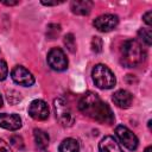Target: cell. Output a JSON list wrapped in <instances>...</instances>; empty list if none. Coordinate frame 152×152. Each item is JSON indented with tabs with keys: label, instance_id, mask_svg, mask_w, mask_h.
<instances>
[{
	"label": "cell",
	"instance_id": "6da1fadb",
	"mask_svg": "<svg viewBox=\"0 0 152 152\" xmlns=\"http://www.w3.org/2000/svg\"><path fill=\"white\" fill-rule=\"evenodd\" d=\"M78 109L86 116L95 120L99 124L112 125L115 119L110 107L94 91H87L80 99Z\"/></svg>",
	"mask_w": 152,
	"mask_h": 152
},
{
	"label": "cell",
	"instance_id": "7a4b0ae2",
	"mask_svg": "<svg viewBox=\"0 0 152 152\" xmlns=\"http://www.w3.org/2000/svg\"><path fill=\"white\" fill-rule=\"evenodd\" d=\"M145 52L135 39H127L120 48V63L126 68H134L144 59Z\"/></svg>",
	"mask_w": 152,
	"mask_h": 152
},
{
	"label": "cell",
	"instance_id": "3957f363",
	"mask_svg": "<svg viewBox=\"0 0 152 152\" xmlns=\"http://www.w3.org/2000/svg\"><path fill=\"white\" fill-rule=\"evenodd\" d=\"M91 78L95 86L100 89H112L116 83L114 74L104 64H96L93 68Z\"/></svg>",
	"mask_w": 152,
	"mask_h": 152
},
{
	"label": "cell",
	"instance_id": "277c9868",
	"mask_svg": "<svg viewBox=\"0 0 152 152\" xmlns=\"http://www.w3.org/2000/svg\"><path fill=\"white\" fill-rule=\"evenodd\" d=\"M53 109H55V115L57 121L63 126V127H71L75 122L74 114L68 106L66 101L58 97L53 100Z\"/></svg>",
	"mask_w": 152,
	"mask_h": 152
},
{
	"label": "cell",
	"instance_id": "5b68a950",
	"mask_svg": "<svg viewBox=\"0 0 152 152\" xmlns=\"http://www.w3.org/2000/svg\"><path fill=\"white\" fill-rule=\"evenodd\" d=\"M115 134L118 137V139L120 140V142L128 150L134 151L138 147L139 140L137 138V135L126 126L124 125H119L115 127Z\"/></svg>",
	"mask_w": 152,
	"mask_h": 152
},
{
	"label": "cell",
	"instance_id": "8992f818",
	"mask_svg": "<svg viewBox=\"0 0 152 152\" xmlns=\"http://www.w3.org/2000/svg\"><path fill=\"white\" fill-rule=\"evenodd\" d=\"M48 64L56 71H64L68 68V58L59 48H53L48 53Z\"/></svg>",
	"mask_w": 152,
	"mask_h": 152
},
{
	"label": "cell",
	"instance_id": "52a82bcc",
	"mask_svg": "<svg viewBox=\"0 0 152 152\" xmlns=\"http://www.w3.org/2000/svg\"><path fill=\"white\" fill-rule=\"evenodd\" d=\"M11 77L14 83L24 87H31L34 83L33 75L23 65H15L11 71Z\"/></svg>",
	"mask_w": 152,
	"mask_h": 152
},
{
	"label": "cell",
	"instance_id": "ba28073f",
	"mask_svg": "<svg viewBox=\"0 0 152 152\" xmlns=\"http://www.w3.org/2000/svg\"><path fill=\"white\" fill-rule=\"evenodd\" d=\"M119 24V18L115 14H102L94 19L93 25L100 32H109L113 31Z\"/></svg>",
	"mask_w": 152,
	"mask_h": 152
},
{
	"label": "cell",
	"instance_id": "9c48e42d",
	"mask_svg": "<svg viewBox=\"0 0 152 152\" xmlns=\"http://www.w3.org/2000/svg\"><path fill=\"white\" fill-rule=\"evenodd\" d=\"M28 114L34 120L44 121L49 118V107L43 100H33L28 106Z\"/></svg>",
	"mask_w": 152,
	"mask_h": 152
},
{
	"label": "cell",
	"instance_id": "30bf717a",
	"mask_svg": "<svg viewBox=\"0 0 152 152\" xmlns=\"http://www.w3.org/2000/svg\"><path fill=\"white\" fill-rule=\"evenodd\" d=\"M0 127L8 131H17L21 127V119L18 114H0Z\"/></svg>",
	"mask_w": 152,
	"mask_h": 152
},
{
	"label": "cell",
	"instance_id": "8fae6325",
	"mask_svg": "<svg viewBox=\"0 0 152 152\" xmlns=\"http://www.w3.org/2000/svg\"><path fill=\"white\" fill-rule=\"evenodd\" d=\"M112 99H113V102L119 108H122V109L129 108L131 104H132V102H133V95L128 90H125V89L116 90L113 94V97Z\"/></svg>",
	"mask_w": 152,
	"mask_h": 152
},
{
	"label": "cell",
	"instance_id": "7c38bea8",
	"mask_svg": "<svg viewBox=\"0 0 152 152\" xmlns=\"http://www.w3.org/2000/svg\"><path fill=\"white\" fill-rule=\"evenodd\" d=\"M99 150L100 152H124L120 144L112 135H107L101 139L99 142Z\"/></svg>",
	"mask_w": 152,
	"mask_h": 152
},
{
	"label": "cell",
	"instance_id": "4fadbf2b",
	"mask_svg": "<svg viewBox=\"0 0 152 152\" xmlns=\"http://www.w3.org/2000/svg\"><path fill=\"white\" fill-rule=\"evenodd\" d=\"M93 6H94L93 1H89V0H75V1H71L70 4L71 12L78 15H88L91 12Z\"/></svg>",
	"mask_w": 152,
	"mask_h": 152
},
{
	"label": "cell",
	"instance_id": "5bb4252c",
	"mask_svg": "<svg viewBox=\"0 0 152 152\" xmlns=\"http://www.w3.org/2000/svg\"><path fill=\"white\" fill-rule=\"evenodd\" d=\"M33 138H34V142L39 150H45L49 146V141H50L49 134L46 132H44L43 129L36 128L33 131Z\"/></svg>",
	"mask_w": 152,
	"mask_h": 152
},
{
	"label": "cell",
	"instance_id": "9a60e30c",
	"mask_svg": "<svg viewBox=\"0 0 152 152\" xmlns=\"http://www.w3.org/2000/svg\"><path fill=\"white\" fill-rule=\"evenodd\" d=\"M58 151L59 152H80V144L74 138H66L61 142Z\"/></svg>",
	"mask_w": 152,
	"mask_h": 152
},
{
	"label": "cell",
	"instance_id": "2e32d148",
	"mask_svg": "<svg viewBox=\"0 0 152 152\" xmlns=\"http://www.w3.org/2000/svg\"><path fill=\"white\" fill-rule=\"evenodd\" d=\"M138 36L147 46L151 45V43H152V33H151L150 28H140L138 31Z\"/></svg>",
	"mask_w": 152,
	"mask_h": 152
},
{
	"label": "cell",
	"instance_id": "e0dca14e",
	"mask_svg": "<svg viewBox=\"0 0 152 152\" xmlns=\"http://www.w3.org/2000/svg\"><path fill=\"white\" fill-rule=\"evenodd\" d=\"M63 42H64V45L66 46V49H68L70 52L74 53V52L76 51V40H75V37H74L72 33L65 34Z\"/></svg>",
	"mask_w": 152,
	"mask_h": 152
},
{
	"label": "cell",
	"instance_id": "ac0fdd59",
	"mask_svg": "<svg viewBox=\"0 0 152 152\" xmlns=\"http://www.w3.org/2000/svg\"><path fill=\"white\" fill-rule=\"evenodd\" d=\"M59 33H61V25H58V24H50V25H48L46 36H48L49 39L57 38Z\"/></svg>",
	"mask_w": 152,
	"mask_h": 152
},
{
	"label": "cell",
	"instance_id": "d6986e66",
	"mask_svg": "<svg viewBox=\"0 0 152 152\" xmlns=\"http://www.w3.org/2000/svg\"><path fill=\"white\" fill-rule=\"evenodd\" d=\"M102 46H103V42L100 37H93L91 39V50L95 52V53H99L102 51Z\"/></svg>",
	"mask_w": 152,
	"mask_h": 152
},
{
	"label": "cell",
	"instance_id": "ffe728a7",
	"mask_svg": "<svg viewBox=\"0 0 152 152\" xmlns=\"http://www.w3.org/2000/svg\"><path fill=\"white\" fill-rule=\"evenodd\" d=\"M10 141L15 148H18V150H23L24 148V140H23V138L20 135H12L10 138Z\"/></svg>",
	"mask_w": 152,
	"mask_h": 152
},
{
	"label": "cell",
	"instance_id": "44dd1931",
	"mask_svg": "<svg viewBox=\"0 0 152 152\" xmlns=\"http://www.w3.org/2000/svg\"><path fill=\"white\" fill-rule=\"evenodd\" d=\"M8 75V66L5 61L0 59V81H4Z\"/></svg>",
	"mask_w": 152,
	"mask_h": 152
},
{
	"label": "cell",
	"instance_id": "7402d4cb",
	"mask_svg": "<svg viewBox=\"0 0 152 152\" xmlns=\"http://www.w3.org/2000/svg\"><path fill=\"white\" fill-rule=\"evenodd\" d=\"M0 152H12V150L10 148V145L2 139H0Z\"/></svg>",
	"mask_w": 152,
	"mask_h": 152
},
{
	"label": "cell",
	"instance_id": "603a6c76",
	"mask_svg": "<svg viewBox=\"0 0 152 152\" xmlns=\"http://www.w3.org/2000/svg\"><path fill=\"white\" fill-rule=\"evenodd\" d=\"M151 18H152V12H151V11H147V12L144 14V17H142V19H144V21L147 24V26H151V25H152Z\"/></svg>",
	"mask_w": 152,
	"mask_h": 152
},
{
	"label": "cell",
	"instance_id": "cb8c5ba5",
	"mask_svg": "<svg viewBox=\"0 0 152 152\" xmlns=\"http://www.w3.org/2000/svg\"><path fill=\"white\" fill-rule=\"evenodd\" d=\"M63 1H42L43 5H46V6H53V5H59L62 4Z\"/></svg>",
	"mask_w": 152,
	"mask_h": 152
},
{
	"label": "cell",
	"instance_id": "d4e9b609",
	"mask_svg": "<svg viewBox=\"0 0 152 152\" xmlns=\"http://www.w3.org/2000/svg\"><path fill=\"white\" fill-rule=\"evenodd\" d=\"M2 4L7 5V6H13V5H17V4H19V1H2Z\"/></svg>",
	"mask_w": 152,
	"mask_h": 152
},
{
	"label": "cell",
	"instance_id": "484cf974",
	"mask_svg": "<svg viewBox=\"0 0 152 152\" xmlns=\"http://www.w3.org/2000/svg\"><path fill=\"white\" fill-rule=\"evenodd\" d=\"M151 151H152V146H147L145 148V152H151Z\"/></svg>",
	"mask_w": 152,
	"mask_h": 152
},
{
	"label": "cell",
	"instance_id": "4316f807",
	"mask_svg": "<svg viewBox=\"0 0 152 152\" xmlns=\"http://www.w3.org/2000/svg\"><path fill=\"white\" fill-rule=\"evenodd\" d=\"M2 102H4V101H2V97H1V95H0V108L2 107Z\"/></svg>",
	"mask_w": 152,
	"mask_h": 152
}]
</instances>
